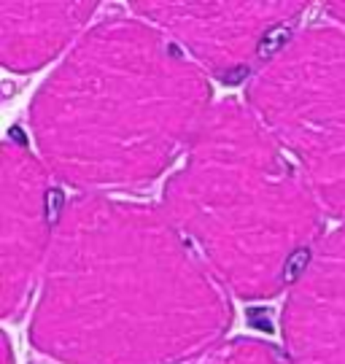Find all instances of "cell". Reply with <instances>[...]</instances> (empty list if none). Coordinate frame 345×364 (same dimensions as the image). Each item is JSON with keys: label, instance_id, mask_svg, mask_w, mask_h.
Instances as JSON below:
<instances>
[{"label": "cell", "instance_id": "obj_1", "mask_svg": "<svg viewBox=\"0 0 345 364\" xmlns=\"http://www.w3.org/2000/svg\"><path fill=\"white\" fill-rule=\"evenodd\" d=\"M162 208L76 195L30 316V343L57 364H184L221 346L232 308Z\"/></svg>", "mask_w": 345, "mask_h": 364}, {"label": "cell", "instance_id": "obj_2", "mask_svg": "<svg viewBox=\"0 0 345 364\" xmlns=\"http://www.w3.org/2000/svg\"><path fill=\"white\" fill-rule=\"evenodd\" d=\"M208 73L138 14L92 22L30 103L36 154L81 195L143 189L213 111Z\"/></svg>", "mask_w": 345, "mask_h": 364}, {"label": "cell", "instance_id": "obj_3", "mask_svg": "<svg viewBox=\"0 0 345 364\" xmlns=\"http://www.w3.org/2000/svg\"><path fill=\"white\" fill-rule=\"evenodd\" d=\"M159 208L245 302L286 294L324 240V208L248 103L213 105Z\"/></svg>", "mask_w": 345, "mask_h": 364}, {"label": "cell", "instance_id": "obj_4", "mask_svg": "<svg viewBox=\"0 0 345 364\" xmlns=\"http://www.w3.org/2000/svg\"><path fill=\"white\" fill-rule=\"evenodd\" d=\"M245 100L319 197L345 221V25L294 30L256 70Z\"/></svg>", "mask_w": 345, "mask_h": 364}, {"label": "cell", "instance_id": "obj_5", "mask_svg": "<svg viewBox=\"0 0 345 364\" xmlns=\"http://www.w3.org/2000/svg\"><path fill=\"white\" fill-rule=\"evenodd\" d=\"M129 11L176 41L208 76L235 81L256 73L299 30L305 3H129Z\"/></svg>", "mask_w": 345, "mask_h": 364}, {"label": "cell", "instance_id": "obj_6", "mask_svg": "<svg viewBox=\"0 0 345 364\" xmlns=\"http://www.w3.org/2000/svg\"><path fill=\"white\" fill-rule=\"evenodd\" d=\"M57 230L51 173L25 144L9 138L0 156V308L11 318L41 281Z\"/></svg>", "mask_w": 345, "mask_h": 364}, {"label": "cell", "instance_id": "obj_7", "mask_svg": "<svg viewBox=\"0 0 345 364\" xmlns=\"http://www.w3.org/2000/svg\"><path fill=\"white\" fill-rule=\"evenodd\" d=\"M281 335L294 364H345V221L324 235L286 291Z\"/></svg>", "mask_w": 345, "mask_h": 364}, {"label": "cell", "instance_id": "obj_8", "mask_svg": "<svg viewBox=\"0 0 345 364\" xmlns=\"http://www.w3.org/2000/svg\"><path fill=\"white\" fill-rule=\"evenodd\" d=\"M95 3H0V60L33 73L68 54L92 25Z\"/></svg>", "mask_w": 345, "mask_h": 364}, {"label": "cell", "instance_id": "obj_9", "mask_svg": "<svg viewBox=\"0 0 345 364\" xmlns=\"http://www.w3.org/2000/svg\"><path fill=\"white\" fill-rule=\"evenodd\" d=\"M197 364H294L283 348H275L272 343L251 338L227 340L216 346L211 353H205Z\"/></svg>", "mask_w": 345, "mask_h": 364}, {"label": "cell", "instance_id": "obj_10", "mask_svg": "<svg viewBox=\"0 0 345 364\" xmlns=\"http://www.w3.org/2000/svg\"><path fill=\"white\" fill-rule=\"evenodd\" d=\"M324 14H327V19L345 25V3H329V6H324Z\"/></svg>", "mask_w": 345, "mask_h": 364}]
</instances>
